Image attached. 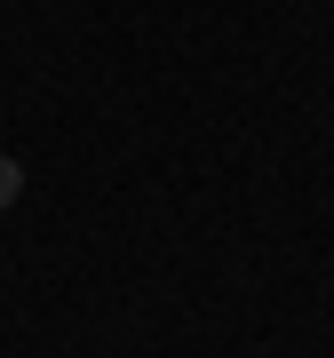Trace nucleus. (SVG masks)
Masks as SVG:
<instances>
[{"label": "nucleus", "mask_w": 334, "mask_h": 358, "mask_svg": "<svg viewBox=\"0 0 334 358\" xmlns=\"http://www.w3.org/2000/svg\"><path fill=\"white\" fill-rule=\"evenodd\" d=\"M16 199H24V167L0 159V207H16Z\"/></svg>", "instance_id": "1"}]
</instances>
